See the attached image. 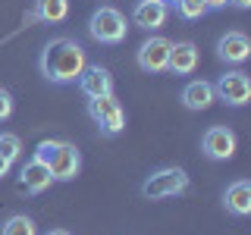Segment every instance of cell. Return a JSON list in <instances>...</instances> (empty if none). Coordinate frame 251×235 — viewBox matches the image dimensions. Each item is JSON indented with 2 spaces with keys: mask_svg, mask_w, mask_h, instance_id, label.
<instances>
[{
  "mask_svg": "<svg viewBox=\"0 0 251 235\" xmlns=\"http://www.w3.org/2000/svg\"><path fill=\"white\" fill-rule=\"evenodd\" d=\"M85 66H88V53H85V47L69 35L50 38V41L41 47V53H38V69H41V75L50 85L78 82V75H82Z\"/></svg>",
  "mask_w": 251,
  "mask_h": 235,
  "instance_id": "1",
  "label": "cell"
},
{
  "mask_svg": "<svg viewBox=\"0 0 251 235\" xmlns=\"http://www.w3.org/2000/svg\"><path fill=\"white\" fill-rule=\"evenodd\" d=\"M188 191H192V179L179 166H160L141 182V198L148 201H167V198H179V194H188Z\"/></svg>",
  "mask_w": 251,
  "mask_h": 235,
  "instance_id": "2",
  "label": "cell"
},
{
  "mask_svg": "<svg viewBox=\"0 0 251 235\" xmlns=\"http://www.w3.org/2000/svg\"><path fill=\"white\" fill-rule=\"evenodd\" d=\"M88 35L98 44H123L129 35V22L116 6H98L88 19Z\"/></svg>",
  "mask_w": 251,
  "mask_h": 235,
  "instance_id": "3",
  "label": "cell"
},
{
  "mask_svg": "<svg viewBox=\"0 0 251 235\" xmlns=\"http://www.w3.org/2000/svg\"><path fill=\"white\" fill-rule=\"evenodd\" d=\"M88 116L94 119L98 132L104 138H116L126 129V110L116 100V94H104V97H91L88 100Z\"/></svg>",
  "mask_w": 251,
  "mask_h": 235,
  "instance_id": "4",
  "label": "cell"
},
{
  "mask_svg": "<svg viewBox=\"0 0 251 235\" xmlns=\"http://www.w3.org/2000/svg\"><path fill=\"white\" fill-rule=\"evenodd\" d=\"M170 50H173V41L163 35H154L148 41H141V47L135 50V63L141 72L148 75H160L167 72V63H170Z\"/></svg>",
  "mask_w": 251,
  "mask_h": 235,
  "instance_id": "5",
  "label": "cell"
},
{
  "mask_svg": "<svg viewBox=\"0 0 251 235\" xmlns=\"http://www.w3.org/2000/svg\"><path fill=\"white\" fill-rule=\"evenodd\" d=\"M214 94H217V100H223L226 107H245L251 100V78H248V72H242V69L223 72L217 78V85H214Z\"/></svg>",
  "mask_w": 251,
  "mask_h": 235,
  "instance_id": "6",
  "label": "cell"
},
{
  "mask_svg": "<svg viewBox=\"0 0 251 235\" xmlns=\"http://www.w3.org/2000/svg\"><path fill=\"white\" fill-rule=\"evenodd\" d=\"M235 147H239V138L229 125H210L207 132L201 135V154L214 163H223V160H232Z\"/></svg>",
  "mask_w": 251,
  "mask_h": 235,
  "instance_id": "7",
  "label": "cell"
},
{
  "mask_svg": "<svg viewBox=\"0 0 251 235\" xmlns=\"http://www.w3.org/2000/svg\"><path fill=\"white\" fill-rule=\"evenodd\" d=\"M47 169H50L53 182H73L78 172H82V151H78L73 141H57V151H53Z\"/></svg>",
  "mask_w": 251,
  "mask_h": 235,
  "instance_id": "8",
  "label": "cell"
},
{
  "mask_svg": "<svg viewBox=\"0 0 251 235\" xmlns=\"http://www.w3.org/2000/svg\"><path fill=\"white\" fill-rule=\"evenodd\" d=\"M78 88H82L85 97H104V94H113V75H110L107 66L100 63H88L78 75Z\"/></svg>",
  "mask_w": 251,
  "mask_h": 235,
  "instance_id": "9",
  "label": "cell"
},
{
  "mask_svg": "<svg viewBox=\"0 0 251 235\" xmlns=\"http://www.w3.org/2000/svg\"><path fill=\"white\" fill-rule=\"evenodd\" d=\"M170 6L163 0H135L132 6V25L145 28V31H157L160 25H167Z\"/></svg>",
  "mask_w": 251,
  "mask_h": 235,
  "instance_id": "10",
  "label": "cell"
},
{
  "mask_svg": "<svg viewBox=\"0 0 251 235\" xmlns=\"http://www.w3.org/2000/svg\"><path fill=\"white\" fill-rule=\"evenodd\" d=\"M217 57L223 60V63H232V66L245 63V60L251 57V41H248V35H242V31H226V35L217 41Z\"/></svg>",
  "mask_w": 251,
  "mask_h": 235,
  "instance_id": "11",
  "label": "cell"
},
{
  "mask_svg": "<svg viewBox=\"0 0 251 235\" xmlns=\"http://www.w3.org/2000/svg\"><path fill=\"white\" fill-rule=\"evenodd\" d=\"M198 60H201L198 44H192V41H179V44H173V50H170L167 72H173V75H192L195 69H198Z\"/></svg>",
  "mask_w": 251,
  "mask_h": 235,
  "instance_id": "12",
  "label": "cell"
},
{
  "mask_svg": "<svg viewBox=\"0 0 251 235\" xmlns=\"http://www.w3.org/2000/svg\"><path fill=\"white\" fill-rule=\"evenodd\" d=\"M19 185L25 188L28 194H41V191H47V188L53 185V176H50V169H47L44 163H38L35 157H31V160H25L22 169H19Z\"/></svg>",
  "mask_w": 251,
  "mask_h": 235,
  "instance_id": "13",
  "label": "cell"
},
{
  "mask_svg": "<svg viewBox=\"0 0 251 235\" xmlns=\"http://www.w3.org/2000/svg\"><path fill=\"white\" fill-rule=\"evenodd\" d=\"M223 207H226V213H232L239 219L251 213V182H248V179H235L232 185H226Z\"/></svg>",
  "mask_w": 251,
  "mask_h": 235,
  "instance_id": "14",
  "label": "cell"
},
{
  "mask_svg": "<svg viewBox=\"0 0 251 235\" xmlns=\"http://www.w3.org/2000/svg\"><path fill=\"white\" fill-rule=\"evenodd\" d=\"M217 100L214 94V82H204V78H192V82L182 88V107L185 110H195V113H201V110H207L210 104Z\"/></svg>",
  "mask_w": 251,
  "mask_h": 235,
  "instance_id": "15",
  "label": "cell"
},
{
  "mask_svg": "<svg viewBox=\"0 0 251 235\" xmlns=\"http://www.w3.org/2000/svg\"><path fill=\"white\" fill-rule=\"evenodd\" d=\"M69 16V0H35V10H31V19L47 22V25H57Z\"/></svg>",
  "mask_w": 251,
  "mask_h": 235,
  "instance_id": "16",
  "label": "cell"
},
{
  "mask_svg": "<svg viewBox=\"0 0 251 235\" xmlns=\"http://www.w3.org/2000/svg\"><path fill=\"white\" fill-rule=\"evenodd\" d=\"M0 235H38V226H35V219L25 216V213H13L0 226Z\"/></svg>",
  "mask_w": 251,
  "mask_h": 235,
  "instance_id": "17",
  "label": "cell"
},
{
  "mask_svg": "<svg viewBox=\"0 0 251 235\" xmlns=\"http://www.w3.org/2000/svg\"><path fill=\"white\" fill-rule=\"evenodd\" d=\"M0 157H6L10 163H16L22 157V141L13 132H0Z\"/></svg>",
  "mask_w": 251,
  "mask_h": 235,
  "instance_id": "18",
  "label": "cell"
},
{
  "mask_svg": "<svg viewBox=\"0 0 251 235\" xmlns=\"http://www.w3.org/2000/svg\"><path fill=\"white\" fill-rule=\"evenodd\" d=\"M176 13L182 16L185 22H195V19H201V16H207L210 10H207V3H204V0H179V3H176Z\"/></svg>",
  "mask_w": 251,
  "mask_h": 235,
  "instance_id": "19",
  "label": "cell"
},
{
  "mask_svg": "<svg viewBox=\"0 0 251 235\" xmlns=\"http://www.w3.org/2000/svg\"><path fill=\"white\" fill-rule=\"evenodd\" d=\"M13 110H16V100H13V94L6 91V88H0V122H6L13 116Z\"/></svg>",
  "mask_w": 251,
  "mask_h": 235,
  "instance_id": "20",
  "label": "cell"
},
{
  "mask_svg": "<svg viewBox=\"0 0 251 235\" xmlns=\"http://www.w3.org/2000/svg\"><path fill=\"white\" fill-rule=\"evenodd\" d=\"M53 151H57V141H41V144L35 147V154H31V157H35L38 163H44V166H47V163H50V157H53Z\"/></svg>",
  "mask_w": 251,
  "mask_h": 235,
  "instance_id": "21",
  "label": "cell"
},
{
  "mask_svg": "<svg viewBox=\"0 0 251 235\" xmlns=\"http://www.w3.org/2000/svg\"><path fill=\"white\" fill-rule=\"evenodd\" d=\"M204 3H207V10H226L229 0H204Z\"/></svg>",
  "mask_w": 251,
  "mask_h": 235,
  "instance_id": "22",
  "label": "cell"
},
{
  "mask_svg": "<svg viewBox=\"0 0 251 235\" xmlns=\"http://www.w3.org/2000/svg\"><path fill=\"white\" fill-rule=\"evenodd\" d=\"M10 166H13V163L6 160V157H0V179H3V176H10Z\"/></svg>",
  "mask_w": 251,
  "mask_h": 235,
  "instance_id": "23",
  "label": "cell"
},
{
  "mask_svg": "<svg viewBox=\"0 0 251 235\" xmlns=\"http://www.w3.org/2000/svg\"><path fill=\"white\" fill-rule=\"evenodd\" d=\"M229 6H235V10H251V0H229Z\"/></svg>",
  "mask_w": 251,
  "mask_h": 235,
  "instance_id": "24",
  "label": "cell"
},
{
  "mask_svg": "<svg viewBox=\"0 0 251 235\" xmlns=\"http://www.w3.org/2000/svg\"><path fill=\"white\" fill-rule=\"evenodd\" d=\"M44 235H73V232H66V229H50V232H44Z\"/></svg>",
  "mask_w": 251,
  "mask_h": 235,
  "instance_id": "25",
  "label": "cell"
},
{
  "mask_svg": "<svg viewBox=\"0 0 251 235\" xmlns=\"http://www.w3.org/2000/svg\"><path fill=\"white\" fill-rule=\"evenodd\" d=\"M163 3H167V6H176V3H179V0H163Z\"/></svg>",
  "mask_w": 251,
  "mask_h": 235,
  "instance_id": "26",
  "label": "cell"
}]
</instances>
